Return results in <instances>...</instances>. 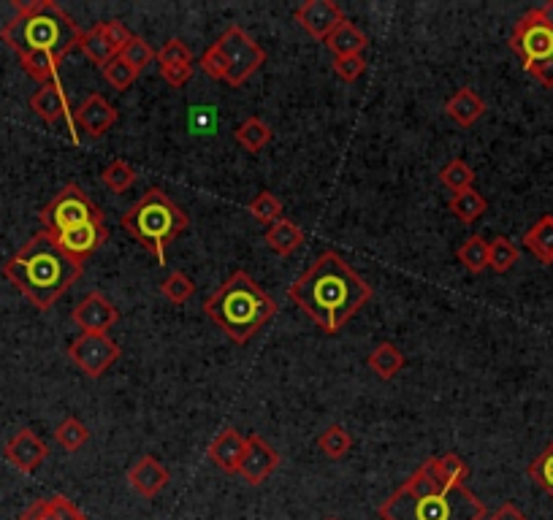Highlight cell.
<instances>
[{
	"label": "cell",
	"mask_w": 553,
	"mask_h": 520,
	"mask_svg": "<svg viewBox=\"0 0 553 520\" xmlns=\"http://www.w3.org/2000/svg\"><path fill=\"white\" fill-rule=\"evenodd\" d=\"M169 480V469L160 464L155 455H141L139 461L128 469V483L144 499H155L169 485Z\"/></svg>",
	"instance_id": "cell-17"
},
{
	"label": "cell",
	"mask_w": 553,
	"mask_h": 520,
	"mask_svg": "<svg viewBox=\"0 0 553 520\" xmlns=\"http://www.w3.org/2000/svg\"><path fill=\"white\" fill-rule=\"evenodd\" d=\"M17 17L9 19L0 38L17 52L30 79L57 82V68L82 44V28L55 0H14Z\"/></svg>",
	"instance_id": "cell-1"
},
{
	"label": "cell",
	"mask_w": 553,
	"mask_h": 520,
	"mask_svg": "<svg viewBox=\"0 0 553 520\" xmlns=\"http://www.w3.org/2000/svg\"><path fill=\"white\" fill-rule=\"evenodd\" d=\"M540 11H543V17L548 19V25L553 28V0H548L545 6H540Z\"/></svg>",
	"instance_id": "cell-48"
},
{
	"label": "cell",
	"mask_w": 553,
	"mask_h": 520,
	"mask_svg": "<svg viewBox=\"0 0 553 520\" xmlns=\"http://www.w3.org/2000/svg\"><path fill=\"white\" fill-rule=\"evenodd\" d=\"M445 114L461 128H469V125H475L486 114V101L472 87H459L445 103Z\"/></svg>",
	"instance_id": "cell-20"
},
{
	"label": "cell",
	"mask_w": 553,
	"mask_h": 520,
	"mask_svg": "<svg viewBox=\"0 0 553 520\" xmlns=\"http://www.w3.org/2000/svg\"><path fill=\"white\" fill-rule=\"evenodd\" d=\"M49 236H52V233H49ZM52 239H55L60 250L66 252L68 258L85 266V260L106 244V239H109V228H106V220H101V223L76 225V228H68V231L63 233H55Z\"/></svg>",
	"instance_id": "cell-11"
},
{
	"label": "cell",
	"mask_w": 553,
	"mask_h": 520,
	"mask_svg": "<svg viewBox=\"0 0 553 520\" xmlns=\"http://www.w3.org/2000/svg\"><path fill=\"white\" fill-rule=\"evenodd\" d=\"M234 139L239 147L258 155V152H263V149L269 147V141H272V128H269L261 117H247V120L236 128Z\"/></svg>",
	"instance_id": "cell-25"
},
{
	"label": "cell",
	"mask_w": 553,
	"mask_h": 520,
	"mask_svg": "<svg viewBox=\"0 0 553 520\" xmlns=\"http://www.w3.org/2000/svg\"><path fill=\"white\" fill-rule=\"evenodd\" d=\"M280 466V453L258 434L247 437V450H244L242 464H239V477L247 485H263Z\"/></svg>",
	"instance_id": "cell-13"
},
{
	"label": "cell",
	"mask_w": 553,
	"mask_h": 520,
	"mask_svg": "<svg viewBox=\"0 0 553 520\" xmlns=\"http://www.w3.org/2000/svg\"><path fill=\"white\" fill-rule=\"evenodd\" d=\"M450 212L459 217V223L472 225L475 220H480L488 209V201L483 195L475 190V187H469L464 193H453L450 195Z\"/></svg>",
	"instance_id": "cell-26"
},
{
	"label": "cell",
	"mask_w": 553,
	"mask_h": 520,
	"mask_svg": "<svg viewBox=\"0 0 553 520\" xmlns=\"http://www.w3.org/2000/svg\"><path fill=\"white\" fill-rule=\"evenodd\" d=\"M366 366L380 377V380H394L396 374L404 369V353L391 342H380L366 355Z\"/></svg>",
	"instance_id": "cell-23"
},
{
	"label": "cell",
	"mask_w": 553,
	"mask_h": 520,
	"mask_svg": "<svg viewBox=\"0 0 553 520\" xmlns=\"http://www.w3.org/2000/svg\"><path fill=\"white\" fill-rule=\"evenodd\" d=\"M160 293L163 298L169 301V304H185L193 298L196 293V285H193V279L185 274V271H169V277L160 282Z\"/></svg>",
	"instance_id": "cell-34"
},
{
	"label": "cell",
	"mask_w": 553,
	"mask_h": 520,
	"mask_svg": "<svg viewBox=\"0 0 553 520\" xmlns=\"http://www.w3.org/2000/svg\"><path fill=\"white\" fill-rule=\"evenodd\" d=\"M120 225L144 250L155 255L160 266H166V250L188 231L190 220L163 187H150L122 214Z\"/></svg>",
	"instance_id": "cell-6"
},
{
	"label": "cell",
	"mask_w": 553,
	"mask_h": 520,
	"mask_svg": "<svg viewBox=\"0 0 553 520\" xmlns=\"http://www.w3.org/2000/svg\"><path fill=\"white\" fill-rule=\"evenodd\" d=\"M98 28H101V36L106 38V44L114 49V55H120L122 49L131 44L133 33L125 28V22L120 19H109V22H98Z\"/></svg>",
	"instance_id": "cell-40"
},
{
	"label": "cell",
	"mask_w": 553,
	"mask_h": 520,
	"mask_svg": "<svg viewBox=\"0 0 553 520\" xmlns=\"http://www.w3.org/2000/svg\"><path fill=\"white\" fill-rule=\"evenodd\" d=\"M380 520H486L483 499L442 472L437 455L423 461L383 504Z\"/></svg>",
	"instance_id": "cell-3"
},
{
	"label": "cell",
	"mask_w": 553,
	"mask_h": 520,
	"mask_svg": "<svg viewBox=\"0 0 553 520\" xmlns=\"http://www.w3.org/2000/svg\"><path fill=\"white\" fill-rule=\"evenodd\" d=\"M71 320H74V325H79L82 334H109V328L120 320V312L104 293L93 290L76 304Z\"/></svg>",
	"instance_id": "cell-12"
},
{
	"label": "cell",
	"mask_w": 553,
	"mask_h": 520,
	"mask_svg": "<svg viewBox=\"0 0 553 520\" xmlns=\"http://www.w3.org/2000/svg\"><path fill=\"white\" fill-rule=\"evenodd\" d=\"M160 76L169 82V87L179 90V87H185L193 79V65H163Z\"/></svg>",
	"instance_id": "cell-44"
},
{
	"label": "cell",
	"mask_w": 553,
	"mask_h": 520,
	"mask_svg": "<svg viewBox=\"0 0 553 520\" xmlns=\"http://www.w3.org/2000/svg\"><path fill=\"white\" fill-rule=\"evenodd\" d=\"M288 298L323 334H339L372 301V285L339 252L326 250L288 288Z\"/></svg>",
	"instance_id": "cell-2"
},
{
	"label": "cell",
	"mask_w": 553,
	"mask_h": 520,
	"mask_svg": "<svg viewBox=\"0 0 553 520\" xmlns=\"http://www.w3.org/2000/svg\"><path fill=\"white\" fill-rule=\"evenodd\" d=\"M49 520H87L68 496H52L49 499Z\"/></svg>",
	"instance_id": "cell-43"
},
{
	"label": "cell",
	"mask_w": 553,
	"mask_h": 520,
	"mask_svg": "<svg viewBox=\"0 0 553 520\" xmlns=\"http://www.w3.org/2000/svg\"><path fill=\"white\" fill-rule=\"evenodd\" d=\"M518 263V247L507 236H497L494 242H488V269L497 274H507Z\"/></svg>",
	"instance_id": "cell-32"
},
{
	"label": "cell",
	"mask_w": 553,
	"mask_h": 520,
	"mask_svg": "<svg viewBox=\"0 0 553 520\" xmlns=\"http://www.w3.org/2000/svg\"><path fill=\"white\" fill-rule=\"evenodd\" d=\"M318 447L323 450L326 458L339 461V458H345V455L350 453V447H353V434H350L345 426L334 423V426H329L323 434H320Z\"/></svg>",
	"instance_id": "cell-29"
},
{
	"label": "cell",
	"mask_w": 553,
	"mask_h": 520,
	"mask_svg": "<svg viewBox=\"0 0 553 520\" xmlns=\"http://www.w3.org/2000/svg\"><path fill=\"white\" fill-rule=\"evenodd\" d=\"M68 358L74 361L76 369L85 377L98 380L120 358V344L114 342L109 334H79L74 342L68 344Z\"/></svg>",
	"instance_id": "cell-10"
},
{
	"label": "cell",
	"mask_w": 553,
	"mask_h": 520,
	"mask_svg": "<svg viewBox=\"0 0 553 520\" xmlns=\"http://www.w3.org/2000/svg\"><path fill=\"white\" fill-rule=\"evenodd\" d=\"M366 44L369 38L361 28H356L353 22H342L329 38H326V47L334 52V57H345V55H364Z\"/></svg>",
	"instance_id": "cell-24"
},
{
	"label": "cell",
	"mask_w": 553,
	"mask_h": 520,
	"mask_svg": "<svg viewBox=\"0 0 553 520\" xmlns=\"http://www.w3.org/2000/svg\"><path fill=\"white\" fill-rule=\"evenodd\" d=\"M79 49H82L87 60H93L101 71H104L106 65L112 63L114 57H117L114 55V49L106 44V38L101 36V28H98V25L82 33V44H79Z\"/></svg>",
	"instance_id": "cell-30"
},
{
	"label": "cell",
	"mask_w": 553,
	"mask_h": 520,
	"mask_svg": "<svg viewBox=\"0 0 553 520\" xmlns=\"http://www.w3.org/2000/svg\"><path fill=\"white\" fill-rule=\"evenodd\" d=\"M526 74L532 76V79H537V82L543 84V87H548V90H551L553 87V57H548V60H540V63H535L532 68H526Z\"/></svg>",
	"instance_id": "cell-45"
},
{
	"label": "cell",
	"mask_w": 553,
	"mask_h": 520,
	"mask_svg": "<svg viewBox=\"0 0 553 520\" xmlns=\"http://www.w3.org/2000/svg\"><path fill=\"white\" fill-rule=\"evenodd\" d=\"M155 60H158L160 68H163V65H193V52H190V47L182 38H169V41L155 52Z\"/></svg>",
	"instance_id": "cell-38"
},
{
	"label": "cell",
	"mask_w": 553,
	"mask_h": 520,
	"mask_svg": "<svg viewBox=\"0 0 553 520\" xmlns=\"http://www.w3.org/2000/svg\"><path fill=\"white\" fill-rule=\"evenodd\" d=\"M524 247L532 252L543 266H553V214H543V217L524 233Z\"/></svg>",
	"instance_id": "cell-21"
},
{
	"label": "cell",
	"mask_w": 553,
	"mask_h": 520,
	"mask_svg": "<svg viewBox=\"0 0 553 520\" xmlns=\"http://www.w3.org/2000/svg\"><path fill=\"white\" fill-rule=\"evenodd\" d=\"M136 179H139L136 168H133L131 163H125V160H112V163L101 171V182H104L112 193H125V190H131V187L136 185Z\"/></svg>",
	"instance_id": "cell-33"
},
{
	"label": "cell",
	"mask_w": 553,
	"mask_h": 520,
	"mask_svg": "<svg viewBox=\"0 0 553 520\" xmlns=\"http://www.w3.org/2000/svg\"><path fill=\"white\" fill-rule=\"evenodd\" d=\"M244 450H247V437H244L242 431L225 428L212 439V445L207 447V455L217 469H223L225 474H236L239 472V464H242Z\"/></svg>",
	"instance_id": "cell-18"
},
{
	"label": "cell",
	"mask_w": 553,
	"mask_h": 520,
	"mask_svg": "<svg viewBox=\"0 0 553 520\" xmlns=\"http://www.w3.org/2000/svg\"><path fill=\"white\" fill-rule=\"evenodd\" d=\"M74 122L79 128L85 130L90 139H101L104 133L114 128V122H117V109H114V103H109L101 93L87 95L85 103L76 109Z\"/></svg>",
	"instance_id": "cell-16"
},
{
	"label": "cell",
	"mask_w": 553,
	"mask_h": 520,
	"mask_svg": "<svg viewBox=\"0 0 553 520\" xmlns=\"http://www.w3.org/2000/svg\"><path fill=\"white\" fill-rule=\"evenodd\" d=\"M440 182L448 187L450 193H464L469 187H475V171L464 160L456 158L440 168Z\"/></svg>",
	"instance_id": "cell-31"
},
{
	"label": "cell",
	"mask_w": 553,
	"mask_h": 520,
	"mask_svg": "<svg viewBox=\"0 0 553 520\" xmlns=\"http://www.w3.org/2000/svg\"><path fill=\"white\" fill-rule=\"evenodd\" d=\"M263 239L269 244V250H274L277 255H293L304 244V231L293 220L282 217V220H277V223L266 228Z\"/></svg>",
	"instance_id": "cell-22"
},
{
	"label": "cell",
	"mask_w": 553,
	"mask_h": 520,
	"mask_svg": "<svg viewBox=\"0 0 553 520\" xmlns=\"http://www.w3.org/2000/svg\"><path fill=\"white\" fill-rule=\"evenodd\" d=\"M117 57H120L125 65H131L136 74H141V71H144V68H147V65L155 60V49H152L141 36H133L131 44L122 49Z\"/></svg>",
	"instance_id": "cell-37"
},
{
	"label": "cell",
	"mask_w": 553,
	"mask_h": 520,
	"mask_svg": "<svg viewBox=\"0 0 553 520\" xmlns=\"http://www.w3.org/2000/svg\"><path fill=\"white\" fill-rule=\"evenodd\" d=\"M41 225L47 233H63L68 228H76V225L87 223H101L104 220V212L95 206V201L82 190L79 185H66L60 187V193L49 201L44 209H41Z\"/></svg>",
	"instance_id": "cell-7"
},
{
	"label": "cell",
	"mask_w": 553,
	"mask_h": 520,
	"mask_svg": "<svg viewBox=\"0 0 553 520\" xmlns=\"http://www.w3.org/2000/svg\"><path fill=\"white\" fill-rule=\"evenodd\" d=\"M30 109H33V114H38L41 120L49 122V125H55V122L71 117L68 95L66 90L60 87V82L41 84L36 93H33V98H30Z\"/></svg>",
	"instance_id": "cell-19"
},
{
	"label": "cell",
	"mask_w": 553,
	"mask_h": 520,
	"mask_svg": "<svg viewBox=\"0 0 553 520\" xmlns=\"http://www.w3.org/2000/svg\"><path fill=\"white\" fill-rule=\"evenodd\" d=\"M90 428L82 423L79 418H74V415H68V418L60 420V426L55 428V439L57 445L63 447V450H68V453H76V450H82V447L90 442Z\"/></svg>",
	"instance_id": "cell-28"
},
{
	"label": "cell",
	"mask_w": 553,
	"mask_h": 520,
	"mask_svg": "<svg viewBox=\"0 0 553 520\" xmlns=\"http://www.w3.org/2000/svg\"><path fill=\"white\" fill-rule=\"evenodd\" d=\"M293 19H296L312 38L326 41L347 17L342 14V9H339L334 0H310V3H304V6H299V9L293 11Z\"/></svg>",
	"instance_id": "cell-14"
},
{
	"label": "cell",
	"mask_w": 553,
	"mask_h": 520,
	"mask_svg": "<svg viewBox=\"0 0 553 520\" xmlns=\"http://www.w3.org/2000/svg\"><path fill=\"white\" fill-rule=\"evenodd\" d=\"M488 520H529V518H526L524 512L518 510L516 504H513V502H505V504H502V507H499V510L494 512V515H491V518H488Z\"/></svg>",
	"instance_id": "cell-47"
},
{
	"label": "cell",
	"mask_w": 553,
	"mask_h": 520,
	"mask_svg": "<svg viewBox=\"0 0 553 520\" xmlns=\"http://www.w3.org/2000/svg\"><path fill=\"white\" fill-rule=\"evenodd\" d=\"M510 49L521 57L524 68L553 57V28L540 9H529L510 33Z\"/></svg>",
	"instance_id": "cell-9"
},
{
	"label": "cell",
	"mask_w": 553,
	"mask_h": 520,
	"mask_svg": "<svg viewBox=\"0 0 553 520\" xmlns=\"http://www.w3.org/2000/svg\"><path fill=\"white\" fill-rule=\"evenodd\" d=\"M198 65H201V71L207 76H212V79H223L225 82V76H228V63H225L223 52L217 49V44L204 49V55H201Z\"/></svg>",
	"instance_id": "cell-42"
},
{
	"label": "cell",
	"mask_w": 553,
	"mask_h": 520,
	"mask_svg": "<svg viewBox=\"0 0 553 520\" xmlns=\"http://www.w3.org/2000/svg\"><path fill=\"white\" fill-rule=\"evenodd\" d=\"M529 477H532V483L540 488V491H545L548 496L553 499V442L548 447H545L543 453L537 455L535 461L529 464Z\"/></svg>",
	"instance_id": "cell-36"
},
{
	"label": "cell",
	"mask_w": 553,
	"mask_h": 520,
	"mask_svg": "<svg viewBox=\"0 0 553 520\" xmlns=\"http://www.w3.org/2000/svg\"><path fill=\"white\" fill-rule=\"evenodd\" d=\"M204 315L231 342L247 344L263 325L277 315V301L244 269H236L223 285L204 301Z\"/></svg>",
	"instance_id": "cell-5"
},
{
	"label": "cell",
	"mask_w": 553,
	"mask_h": 520,
	"mask_svg": "<svg viewBox=\"0 0 553 520\" xmlns=\"http://www.w3.org/2000/svg\"><path fill=\"white\" fill-rule=\"evenodd\" d=\"M85 266L76 263L57 247L47 231L30 236L25 247L6 260L3 274L28 298L38 312H49L82 277Z\"/></svg>",
	"instance_id": "cell-4"
},
{
	"label": "cell",
	"mask_w": 553,
	"mask_h": 520,
	"mask_svg": "<svg viewBox=\"0 0 553 520\" xmlns=\"http://www.w3.org/2000/svg\"><path fill=\"white\" fill-rule=\"evenodd\" d=\"M215 44L223 52L225 63H228L225 84H231V87H242L266 63V52H263L261 44H255L239 25H231Z\"/></svg>",
	"instance_id": "cell-8"
},
{
	"label": "cell",
	"mask_w": 553,
	"mask_h": 520,
	"mask_svg": "<svg viewBox=\"0 0 553 520\" xmlns=\"http://www.w3.org/2000/svg\"><path fill=\"white\" fill-rule=\"evenodd\" d=\"M456 258L469 274H483L488 269V242L480 233H472L456 250Z\"/></svg>",
	"instance_id": "cell-27"
},
{
	"label": "cell",
	"mask_w": 553,
	"mask_h": 520,
	"mask_svg": "<svg viewBox=\"0 0 553 520\" xmlns=\"http://www.w3.org/2000/svg\"><path fill=\"white\" fill-rule=\"evenodd\" d=\"M19 520H49V499H38L19 515Z\"/></svg>",
	"instance_id": "cell-46"
},
{
	"label": "cell",
	"mask_w": 553,
	"mask_h": 520,
	"mask_svg": "<svg viewBox=\"0 0 553 520\" xmlns=\"http://www.w3.org/2000/svg\"><path fill=\"white\" fill-rule=\"evenodd\" d=\"M366 71L364 55H345L334 57V74L342 79V82H358Z\"/></svg>",
	"instance_id": "cell-41"
},
{
	"label": "cell",
	"mask_w": 553,
	"mask_h": 520,
	"mask_svg": "<svg viewBox=\"0 0 553 520\" xmlns=\"http://www.w3.org/2000/svg\"><path fill=\"white\" fill-rule=\"evenodd\" d=\"M136 76H139V74L133 71L131 65L122 63L120 57H114L112 63L104 68V79L112 84L117 93H125V90H131L133 82H136Z\"/></svg>",
	"instance_id": "cell-39"
},
{
	"label": "cell",
	"mask_w": 553,
	"mask_h": 520,
	"mask_svg": "<svg viewBox=\"0 0 553 520\" xmlns=\"http://www.w3.org/2000/svg\"><path fill=\"white\" fill-rule=\"evenodd\" d=\"M3 455H6V461H9L14 469H19V472L25 474H33L38 466L47 461L49 447L33 428H19L17 434L6 442Z\"/></svg>",
	"instance_id": "cell-15"
},
{
	"label": "cell",
	"mask_w": 553,
	"mask_h": 520,
	"mask_svg": "<svg viewBox=\"0 0 553 520\" xmlns=\"http://www.w3.org/2000/svg\"><path fill=\"white\" fill-rule=\"evenodd\" d=\"M326 520H337V518H326Z\"/></svg>",
	"instance_id": "cell-49"
},
{
	"label": "cell",
	"mask_w": 553,
	"mask_h": 520,
	"mask_svg": "<svg viewBox=\"0 0 553 520\" xmlns=\"http://www.w3.org/2000/svg\"><path fill=\"white\" fill-rule=\"evenodd\" d=\"M247 209H250V214L261 225H274L277 220H282V201L274 193H269V190L255 195Z\"/></svg>",
	"instance_id": "cell-35"
}]
</instances>
